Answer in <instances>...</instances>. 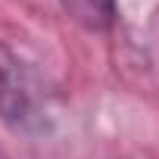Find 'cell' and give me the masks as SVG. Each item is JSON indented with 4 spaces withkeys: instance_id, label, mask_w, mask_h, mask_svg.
<instances>
[{
    "instance_id": "1",
    "label": "cell",
    "mask_w": 159,
    "mask_h": 159,
    "mask_svg": "<svg viewBox=\"0 0 159 159\" xmlns=\"http://www.w3.org/2000/svg\"><path fill=\"white\" fill-rule=\"evenodd\" d=\"M56 88L22 50L0 41V122L13 134L41 137L53 128Z\"/></svg>"
},
{
    "instance_id": "2",
    "label": "cell",
    "mask_w": 159,
    "mask_h": 159,
    "mask_svg": "<svg viewBox=\"0 0 159 159\" xmlns=\"http://www.w3.org/2000/svg\"><path fill=\"white\" fill-rule=\"evenodd\" d=\"M59 7L75 25L94 34H106L119 16V0H59Z\"/></svg>"
},
{
    "instance_id": "3",
    "label": "cell",
    "mask_w": 159,
    "mask_h": 159,
    "mask_svg": "<svg viewBox=\"0 0 159 159\" xmlns=\"http://www.w3.org/2000/svg\"><path fill=\"white\" fill-rule=\"evenodd\" d=\"M119 159H131V156H119Z\"/></svg>"
},
{
    "instance_id": "4",
    "label": "cell",
    "mask_w": 159,
    "mask_h": 159,
    "mask_svg": "<svg viewBox=\"0 0 159 159\" xmlns=\"http://www.w3.org/2000/svg\"><path fill=\"white\" fill-rule=\"evenodd\" d=\"M0 159H3V156H0Z\"/></svg>"
}]
</instances>
